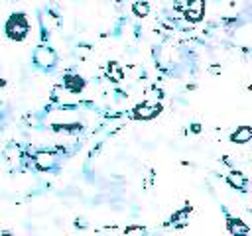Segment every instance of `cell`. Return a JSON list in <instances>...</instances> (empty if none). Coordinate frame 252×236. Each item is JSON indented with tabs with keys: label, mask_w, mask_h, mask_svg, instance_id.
<instances>
[{
	"label": "cell",
	"mask_w": 252,
	"mask_h": 236,
	"mask_svg": "<svg viewBox=\"0 0 252 236\" xmlns=\"http://www.w3.org/2000/svg\"><path fill=\"white\" fill-rule=\"evenodd\" d=\"M224 214H226V228H228L230 234H248V232H250V228H248L246 224H242L240 218L230 216L226 210H224Z\"/></svg>",
	"instance_id": "obj_6"
},
{
	"label": "cell",
	"mask_w": 252,
	"mask_h": 236,
	"mask_svg": "<svg viewBox=\"0 0 252 236\" xmlns=\"http://www.w3.org/2000/svg\"><path fill=\"white\" fill-rule=\"evenodd\" d=\"M33 163H35V167H37L39 171H47V169L53 167L55 155L49 153V151H37V153L33 155Z\"/></svg>",
	"instance_id": "obj_5"
},
{
	"label": "cell",
	"mask_w": 252,
	"mask_h": 236,
	"mask_svg": "<svg viewBox=\"0 0 252 236\" xmlns=\"http://www.w3.org/2000/svg\"><path fill=\"white\" fill-rule=\"evenodd\" d=\"M28 31H30V24L24 12H14L4 24V33L12 41H24L28 37Z\"/></svg>",
	"instance_id": "obj_1"
},
{
	"label": "cell",
	"mask_w": 252,
	"mask_h": 236,
	"mask_svg": "<svg viewBox=\"0 0 252 236\" xmlns=\"http://www.w3.org/2000/svg\"><path fill=\"white\" fill-rule=\"evenodd\" d=\"M226 181H228L232 187L240 189V191H246V187H248V179H246V175H242V173H238V171L230 173V175L226 177Z\"/></svg>",
	"instance_id": "obj_9"
},
{
	"label": "cell",
	"mask_w": 252,
	"mask_h": 236,
	"mask_svg": "<svg viewBox=\"0 0 252 236\" xmlns=\"http://www.w3.org/2000/svg\"><path fill=\"white\" fill-rule=\"evenodd\" d=\"M132 14L138 16V18H146L150 14V4L146 0H136L132 4Z\"/></svg>",
	"instance_id": "obj_10"
},
{
	"label": "cell",
	"mask_w": 252,
	"mask_h": 236,
	"mask_svg": "<svg viewBox=\"0 0 252 236\" xmlns=\"http://www.w3.org/2000/svg\"><path fill=\"white\" fill-rule=\"evenodd\" d=\"M32 59H33V65L43 69V71H51L55 65H57V53L53 51V47L49 45H37L32 53Z\"/></svg>",
	"instance_id": "obj_2"
},
{
	"label": "cell",
	"mask_w": 252,
	"mask_h": 236,
	"mask_svg": "<svg viewBox=\"0 0 252 236\" xmlns=\"http://www.w3.org/2000/svg\"><path fill=\"white\" fill-rule=\"evenodd\" d=\"M65 87L71 90V92H81L83 90V87H85V81H83V77H79V75H67L65 77Z\"/></svg>",
	"instance_id": "obj_8"
},
{
	"label": "cell",
	"mask_w": 252,
	"mask_h": 236,
	"mask_svg": "<svg viewBox=\"0 0 252 236\" xmlns=\"http://www.w3.org/2000/svg\"><path fill=\"white\" fill-rule=\"evenodd\" d=\"M205 0H187V10H185V18L191 22H199L205 14Z\"/></svg>",
	"instance_id": "obj_4"
},
{
	"label": "cell",
	"mask_w": 252,
	"mask_h": 236,
	"mask_svg": "<svg viewBox=\"0 0 252 236\" xmlns=\"http://www.w3.org/2000/svg\"><path fill=\"white\" fill-rule=\"evenodd\" d=\"M106 73H108V79H112L114 83H118V81H122V79H124V73H122V69L118 67V63H116V61H110V63H108Z\"/></svg>",
	"instance_id": "obj_11"
},
{
	"label": "cell",
	"mask_w": 252,
	"mask_h": 236,
	"mask_svg": "<svg viewBox=\"0 0 252 236\" xmlns=\"http://www.w3.org/2000/svg\"><path fill=\"white\" fill-rule=\"evenodd\" d=\"M252 138V128L250 126H238L232 134H230V142L232 144H246Z\"/></svg>",
	"instance_id": "obj_7"
},
{
	"label": "cell",
	"mask_w": 252,
	"mask_h": 236,
	"mask_svg": "<svg viewBox=\"0 0 252 236\" xmlns=\"http://www.w3.org/2000/svg\"><path fill=\"white\" fill-rule=\"evenodd\" d=\"M161 112V106L159 104H156V102H142V104H138L136 108H134V116L136 118H142V120H152L154 116H158Z\"/></svg>",
	"instance_id": "obj_3"
}]
</instances>
